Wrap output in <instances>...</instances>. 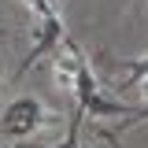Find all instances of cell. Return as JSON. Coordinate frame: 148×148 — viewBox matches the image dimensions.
I'll return each mask as SVG.
<instances>
[{
    "mask_svg": "<svg viewBox=\"0 0 148 148\" xmlns=\"http://www.w3.org/2000/svg\"><path fill=\"white\" fill-rule=\"evenodd\" d=\"M52 122V115L48 108L34 100V96H15L4 115H0V137H8V141H30L41 126H48Z\"/></svg>",
    "mask_w": 148,
    "mask_h": 148,
    "instance_id": "cell-1",
    "label": "cell"
},
{
    "mask_svg": "<svg viewBox=\"0 0 148 148\" xmlns=\"http://www.w3.org/2000/svg\"><path fill=\"white\" fill-rule=\"evenodd\" d=\"M71 92H74V100H78V108H82V115H92V119H122V115L133 111V104H126V100H111V96L100 92V82L92 78V67H89V63L78 67V78H74V89Z\"/></svg>",
    "mask_w": 148,
    "mask_h": 148,
    "instance_id": "cell-2",
    "label": "cell"
},
{
    "mask_svg": "<svg viewBox=\"0 0 148 148\" xmlns=\"http://www.w3.org/2000/svg\"><path fill=\"white\" fill-rule=\"evenodd\" d=\"M34 48H30V56L22 59V67H18V74H26L30 67H34L37 59H45V56H52L63 41H67V30H63V18L52 11H45V15H34Z\"/></svg>",
    "mask_w": 148,
    "mask_h": 148,
    "instance_id": "cell-3",
    "label": "cell"
},
{
    "mask_svg": "<svg viewBox=\"0 0 148 148\" xmlns=\"http://www.w3.org/2000/svg\"><path fill=\"white\" fill-rule=\"evenodd\" d=\"M122 71H126V82H119V89H133L148 78V56L141 59H122Z\"/></svg>",
    "mask_w": 148,
    "mask_h": 148,
    "instance_id": "cell-4",
    "label": "cell"
},
{
    "mask_svg": "<svg viewBox=\"0 0 148 148\" xmlns=\"http://www.w3.org/2000/svg\"><path fill=\"white\" fill-rule=\"evenodd\" d=\"M78 126H82V108L74 104L71 130H67V141H63V145H26V148H82V145H78Z\"/></svg>",
    "mask_w": 148,
    "mask_h": 148,
    "instance_id": "cell-5",
    "label": "cell"
},
{
    "mask_svg": "<svg viewBox=\"0 0 148 148\" xmlns=\"http://www.w3.org/2000/svg\"><path fill=\"white\" fill-rule=\"evenodd\" d=\"M137 89H141V96H145V104H141V108H133V111H130V119L122 122V126H137V122H145V119H148V78L141 82V85H137Z\"/></svg>",
    "mask_w": 148,
    "mask_h": 148,
    "instance_id": "cell-6",
    "label": "cell"
},
{
    "mask_svg": "<svg viewBox=\"0 0 148 148\" xmlns=\"http://www.w3.org/2000/svg\"><path fill=\"white\" fill-rule=\"evenodd\" d=\"M0 85H4V67H0Z\"/></svg>",
    "mask_w": 148,
    "mask_h": 148,
    "instance_id": "cell-7",
    "label": "cell"
},
{
    "mask_svg": "<svg viewBox=\"0 0 148 148\" xmlns=\"http://www.w3.org/2000/svg\"><path fill=\"white\" fill-rule=\"evenodd\" d=\"M48 4H52V8H56V0H48Z\"/></svg>",
    "mask_w": 148,
    "mask_h": 148,
    "instance_id": "cell-8",
    "label": "cell"
}]
</instances>
